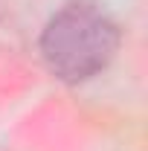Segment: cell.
Returning a JSON list of instances; mask_svg holds the SVG:
<instances>
[{"mask_svg": "<svg viewBox=\"0 0 148 151\" xmlns=\"http://www.w3.org/2000/svg\"><path fill=\"white\" fill-rule=\"evenodd\" d=\"M122 32L96 3L75 0L58 9L41 32V55L50 73L67 84L87 81L113 61Z\"/></svg>", "mask_w": 148, "mask_h": 151, "instance_id": "1", "label": "cell"}]
</instances>
